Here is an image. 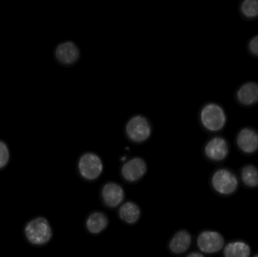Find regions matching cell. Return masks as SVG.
<instances>
[{
    "instance_id": "cell-1",
    "label": "cell",
    "mask_w": 258,
    "mask_h": 257,
    "mask_svg": "<svg viewBox=\"0 0 258 257\" xmlns=\"http://www.w3.org/2000/svg\"><path fill=\"white\" fill-rule=\"evenodd\" d=\"M198 120L206 132L218 134L227 127L228 117L224 106L215 101H207L199 110Z\"/></svg>"
},
{
    "instance_id": "cell-2",
    "label": "cell",
    "mask_w": 258,
    "mask_h": 257,
    "mask_svg": "<svg viewBox=\"0 0 258 257\" xmlns=\"http://www.w3.org/2000/svg\"><path fill=\"white\" fill-rule=\"evenodd\" d=\"M209 187L215 194L220 197H231L239 190V177L237 174L226 166L214 169L209 177Z\"/></svg>"
},
{
    "instance_id": "cell-3",
    "label": "cell",
    "mask_w": 258,
    "mask_h": 257,
    "mask_svg": "<svg viewBox=\"0 0 258 257\" xmlns=\"http://www.w3.org/2000/svg\"><path fill=\"white\" fill-rule=\"evenodd\" d=\"M76 170L79 178L85 182H96L104 174V161L97 152L86 151L79 155Z\"/></svg>"
},
{
    "instance_id": "cell-4",
    "label": "cell",
    "mask_w": 258,
    "mask_h": 257,
    "mask_svg": "<svg viewBox=\"0 0 258 257\" xmlns=\"http://www.w3.org/2000/svg\"><path fill=\"white\" fill-rule=\"evenodd\" d=\"M24 235L32 245L42 247L51 242L54 230L46 217L38 216L27 222L24 228Z\"/></svg>"
},
{
    "instance_id": "cell-5",
    "label": "cell",
    "mask_w": 258,
    "mask_h": 257,
    "mask_svg": "<svg viewBox=\"0 0 258 257\" xmlns=\"http://www.w3.org/2000/svg\"><path fill=\"white\" fill-rule=\"evenodd\" d=\"M124 131L129 141L135 144H142L153 135V125L147 116L138 113L128 118Z\"/></svg>"
},
{
    "instance_id": "cell-6",
    "label": "cell",
    "mask_w": 258,
    "mask_h": 257,
    "mask_svg": "<svg viewBox=\"0 0 258 257\" xmlns=\"http://www.w3.org/2000/svg\"><path fill=\"white\" fill-rule=\"evenodd\" d=\"M231 145L225 136L214 134L209 137L203 144L202 152L203 156L209 162L221 164L230 155Z\"/></svg>"
},
{
    "instance_id": "cell-7",
    "label": "cell",
    "mask_w": 258,
    "mask_h": 257,
    "mask_svg": "<svg viewBox=\"0 0 258 257\" xmlns=\"http://www.w3.org/2000/svg\"><path fill=\"white\" fill-rule=\"evenodd\" d=\"M195 243L199 251L208 256H212L222 251L226 244L222 233L211 229L200 231L196 237Z\"/></svg>"
},
{
    "instance_id": "cell-8",
    "label": "cell",
    "mask_w": 258,
    "mask_h": 257,
    "mask_svg": "<svg viewBox=\"0 0 258 257\" xmlns=\"http://www.w3.org/2000/svg\"><path fill=\"white\" fill-rule=\"evenodd\" d=\"M148 172V164L143 157L135 155L127 158L119 167V176L127 184L141 182Z\"/></svg>"
},
{
    "instance_id": "cell-9",
    "label": "cell",
    "mask_w": 258,
    "mask_h": 257,
    "mask_svg": "<svg viewBox=\"0 0 258 257\" xmlns=\"http://www.w3.org/2000/svg\"><path fill=\"white\" fill-rule=\"evenodd\" d=\"M99 199L101 205L109 210H117L125 202V190L120 183L115 181L104 182L100 187Z\"/></svg>"
},
{
    "instance_id": "cell-10",
    "label": "cell",
    "mask_w": 258,
    "mask_h": 257,
    "mask_svg": "<svg viewBox=\"0 0 258 257\" xmlns=\"http://www.w3.org/2000/svg\"><path fill=\"white\" fill-rule=\"evenodd\" d=\"M236 149L245 156H251L258 152V130L253 126H243L235 134Z\"/></svg>"
},
{
    "instance_id": "cell-11",
    "label": "cell",
    "mask_w": 258,
    "mask_h": 257,
    "mask_svg": "<svg viewBox=\"0 0 258 257\" xmlns=\"http://www.w3.org/2000/svg\"><path fill=\"white\" fill-rule=\"evenodd\" d=\"M54 57L62 66H74L81 57V50L74 41H62L54 47Z\"/></svg>"
},
{
    "instance_id": "cell-12",
    "label": "cell",
    "mask_w": 258,
    "mask_h": 257,
    "mask_svg": "<svg viewBox=\"0 0 258 257\" xmlns=\"http://www.w3.org/2000/svg\"><path fill=\"white\" fill-rule=\"evenodd\" d=\"M192 242L194 237L188 229H177L168 238L167 250L173 256H183L188 253L192 247Z\"/></svg>"
},
{
    "instance_id": "cell-13",
    "label": "cell",
    "mask_w": 258,
    "mask_h": 257,
    "mask_svg": "<svg viewBox=\"0 0 258 257\" xmlns=\"http://www.w3.org/2000/svg\"><path fill=\"white\" fill-rule=\"evenodd\" d=\"M110 217L105 211L93 210L85 217V230L92 236H98L107 231L110 226Z\"/></svg>"
},
{
    "instance_id": "cell-14",
    "label": "cell",
    "mask_w": 258,
    "mask_h": 257,
    "mask_svg": "<svg viewBox=\"0 0 258 257\" xmlns=\"http://www.w3.org/2000/svg\"><path fill=\"white\" fill-rule=\"evenodd\" d=\"M236 104L244 108H251L258 104V82L253 80L245 81L238 86L234 92Z\"/></svg>"
},
{
    "instance_id": "cell-15",
    "label": "cell",
    "mask_w": 258,
    "mask_h": 257,
    "mask_svg": "<svg viewBox=\"0 0 258 257\" xmlns=\"http://www.w3.org/2000/svg\"><path fill=\"white\" fill-rule=\"evenodd\" d=\"M116 215L122 223L127 226L138 224L142 217V209L138 202L125 201L116 211Z\"/></svg>"
},
{
    "instance_id": "cell-16",
    "label": "cell",
    "mask_w": 258,
    "mask_h": 257,
    "mask_svg": "<svg viewBox=\"0 0 258 257\" xmlns=\"http://www.w3.org/2000/svg\"><path fill=\"white\" fill-rule=\"evenodd\" d=\"M251 247L245 240H230L222 250V257H251Z\"/></svg>"
},
{
    "instance_id": "cell-17",
    "label": "cell",
    "mask_w": 258,
    "mask_h": 257,
    "mask_svg": "<svg viewBox=\"0 0 258 257\" xmlns=\"http://www.w3.org/2000/svg\"><path fill=\"white\" fill-rule=\"evenodd\" d=\"M239 182L245 188L255 190L258 188V167L255 164L247 163L238 172Z\"/></svg>"
},
{
    "instance_id": "cell-18",
    "label": "cell",
    "mask_w": 258,
    "mask_h": 257,
    "mask_svg": "<svg viewBox=\"0 0 258 257\" xmlns=\"http://www.w3.org/2000/svg\"><path fill=\"white\" fill-rule=\"evenodd\" d=\"M238 12L245 21L258 19V0H242L238 5Z\"/></svg>"
},
{
    "instance_id": "cell-19",
    "label": "cell",
    "mask_w": 258,
    "mask_h": 257,
    "mask_svg": "<svg viewBox=\"0 0 258 257\" xmlns=\"http://www.w3.org/2000/svg\"><path fill=\"white\" fill-rule=\"evenodd\" d=\"M10 159V148L5 140L0 139V170L7 167Z\"/></svg>"
},
{
    "instance_id": "cell-20",
    "label": "cell",
    "mask_w": 258,
    "mask_h": 257,
    "mask_svg": "<svg viewBox=\"0 0 258 257\" xmlns=\"http://www.w3.org/2000/svg\"><path fill=\"white\" fill-rule=\"evenodd\" d=\"M246 50L250 56L258 58V33L248 39L246 43Z\"/></svg>"
},
{
    "instance_id": "cell-21",
    "label": "cell",
    "mask_w": 258,
    "mask_h": 257,
    "mask_svg": "<svg viewBox=\"0 0 258 257\" xmlns=\"http://www.w3.org/2000/svg\"><path fill=\"white\" fill-rule=\"evenodd\" d=\"M183 257H206V255L203 254L199 250H192V251L188 252Z\"/></svg>"
},
{
    "instance_id": "cell-22",
    "label": "cell",
    "mask_w": 258,
    "mask_h": 257,
    "mask_svg": "<svg viewBox=\"0 0 258 257\" xmlns=\"http://www.w3.org/2000/svg\"><path fill=\"white\" fill-rule=\"evenodd\" d=\"M251 257H258V252L257 253H254V254L253 255V256H251Z\"/></svg>"
}]
</instances>
